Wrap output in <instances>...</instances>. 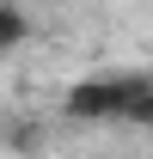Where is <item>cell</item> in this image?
Listing matches in <instances>:
<instances>
[{
	"mask_svg": "<svg viewBox=\"0 0 153 159\" xmlns=\"http://www.w3.org/2000/svg\"><path fill=\"white\" fill-rule=\"evenodd\" d=\"M67 110L86 122H153V80L141 74H98L67 92Z\"/></svg>",
	"mask_w": 153,
	"mask_h": 159,
	"instance_id": "6da1fadb",
	"label": "cell"
},
{
	"mask_svg": "<svg viewBox=\"0 0 153 159\" xmlns=\"http://www.w3.org/2000/svg\"><path fill=\"white\" fill-rule=\"evenodd\" d=\"M25 31H31V25H25V12H19V6H0V49H19V43H25Z\"/></svg>",
	"mask_w": 153,
	"mask_h": 159,
	"instance_id": "7a4b0ae2",
	"label": "cell"
}]
</instances>
